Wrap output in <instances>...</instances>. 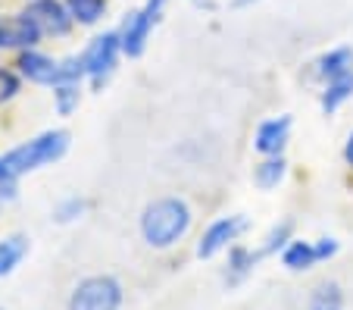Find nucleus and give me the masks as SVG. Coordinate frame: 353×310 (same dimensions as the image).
Listing matches in <instances>:
<instances>
[{"label":"nucleus","mask_w":353,"mask_h":310,"mask_svg":"<svg viewBox=\"0 0 353 310\" xmlns=\"http://www.w3.org/2000/svg\"><path fill=\"white\" fill-rule=\"evenodd\" d=\"M69 148V135L63 128L57 132H44V135L32 138V142L19 144V148L7 151L0 157V179H19L26 173H34V169L47 166V163H57Z\"/></svg>","instance_id":"nucleus-1"},{"label":"nucleus","mask_w":353,"mask_h":310,"mask_svg":"<svg viewBox=\"0 0 353 310\" xmlns=\"http://www.w3.org/2000/svg\"><path fill=\"white\" fill-rule=\"evenodd\" d=\"M244 3H250V0H234V7H244Z\"/></svg>","instance_id":"nucleus-25"},{"label":"nucleus","mask_w":353,"mask_h":310,"mask_svg":"<svg viewBox=\"0 0 353 310\" xmlns=\"http://www.w3.org/2000/svg\"><path fill=\"white\" fill-rule=\"evenodd\" d=\"M22 254H26V238H19V235L3 238L0 242V276L13 273V267L22 260Z\"/></svg>","instance_id":"nucleus-17"},{"label":"nucleus","mask_w":353,"mask_h":310,"mask_svg":"<svg viewBox=\"0 0 353 310\" xmlns=\"http://www.w3.org/2000/svg\"><path fill=\"white\" fill-rule=\"evenodd\" d=\"M350 97H353V69H347V72H341V75H334V79L325 81L322 110H325V113H334V110H338L344 101H350Z\"/></svg>","instance_id":"nucleus-12"},{"label":"nucleus","mask_w":353,"mask_h":310,"mask_svg":"<svg viewBox=\"0 0 353 310\" xmlns=\"http://www.w3.org/2000/svg\"><path fill=\"white\" fill-rule=\"evenodd\" d=\"M66 7L79 26H94L107 13V0H66Z\"/></svg>","instance_id":"nucleus-14"},{"label":"nucleus","mask_w":353,"mask_h":310,"mask_svg":"<svg viewBox=\"0 0 353 310\" xmlns=\"http://www.w3.org/2000/svg\"><path fill=\"white\" fill-rule=\"evenodd\" d=\"M28 3H32V0H28Z\"/></svg>","instance_id":"nucleus-26"},{"label":"nucleus","mask_w":353,"mask_h":310,"mask_svg":"<svg viewBox=\"0 0 353 310\" xmlns=\"http://www.w3.org/2000/svg\"><path fill=\"white\" fill-rule=\"evenodd\" d=\"M122 54V44H119V32H103L91 41L81 54V63H85V72L91 75L94 85H103L110 72H113L116 60Z\"/></svg>","instance_id":"nucleus-5"},{"label":"nucleus","mask_w":353,"mask_h":310,"mask_svg":"<svg viewBox=\"0 0 353 310\" xmlns=\"http://www.w3.org/2000/svg\"><path fill=\"white\" fill-rule=\"evenodd\" d=\"M19 72L26 75L34 85H63V60H54L47 54H38V50H22L19 60H16Z\"/></svg>","instance_id":"nucleus-8"},{"label":"nucleus","mask_w":353,"mask_h":310,"mask_svg":"<svg viewBox=\"0 0 353 310\" xmlns=\"http://www.w3.org/2000/svg\"><path fill=\"white\" fill-rule=\"evenodd\" d=\"M256 185L260 188H275V185L285 179V160H281V154H275V157H266V160L256 166Z\"/></svg>","instance_id":"nucleus-16"},{"label":"nucleus","mask_w":353,"mask_h":310,"mask_svg":"<svg viewBox=\"0 0 353 310\" xmlns=\"http://www.w3.org/2000/svg\"><path fill=\"white\" fill-rule=\"evenodd\" d=\"M288 132H291V119L279 116V119H266L256 128V151L266 157L281 154V148L288 144Z\"/></svg>","instance_id":"nucleus-10"},{"label":"nucleus","mask_w":353,"mask_h":310,"mask_svg":"<svg viewBox=\"0 0 353 310\" xmlns=\"http://www.w3.org/2000/svg\"><path fill=\"white\" fill-rule=\"evenodd\" d=\"M191 226V207L179 197H163L154 201L141 216V232H144L147 244L154 248H172Z\"/></svg>","instance_id":"nucleus-2"},{"label":"nucleus","mask_w":353,"mask_h":310,"mask_svg":"<svg viewBox=\"0 0 353 310\" xmlns=\"http://www.w3.org/2000/svg\"><path fill=\"white\" fill-rule=\"evenodd\" d=\"M254 263L256 254H250L247 248H232V254H228V282H241L247 273L254 270Z\"/></svg>","instance_id":"nucleus-18"},{"label":"nucleus","mask_w":353,"mask_h":310,"mask_svg":"<svg viewBox=\"0 0 353 310\" xmlns=\"http://www.w3.org/2000/svg\"><path fill=\"white\" fill-rule=\"evenodd\" d=\"M54 97H57V110H60L63 116H69L79 107V85H75V81H63V85L54 88Z\"/></svg>","instance_id":"nucleus-19"},{"label":"nucleus","mask_w":353,"mask_h":310,"mask_svg":"<svg viewBox=\"0 0 353 310\" xmlns=\"http://www.w3.org/2000/svg\"><path fill=\"white\" fill-rule=\"evenodd\" d=\"M347 69H353V48H334L313 63V75L322 81L334 79V75L347 72Z\"/></svg>","instance_id":"nucleus-11"},{"label":"nucleus","mask_w":353,"mask_h":310,"mask_svg":"<svg viewBox=\"0 0 353 310\" xmlns=\"http://www.w3.org/2000/svg\"><path fill=\"white\" fill-rule=\"evenodd\" d=\"M310 310H344V291L338 282H322L310 295Z\"/></svg>","instance_id":"nucleus-15"},{"label":"nucleus","mask_w":353,"mask_h":310,"mask_svg":"<svg viewBox=\"0 0 353 310\" xmlns=\"http://www.w3.org/2000/svg\"><path fill=\"white\" fill-rule=\"evenodd\" d=\"M28 13L34 16V22L41 26V32L57 35V38L69 35V28L75 26L72 13H69V7H66V0H32V3H28Z\"/></svg>","instance_id":"nucleus-7"},{"label":"nucleus","mask_w":353,"mask_h":310,"mask_svg":"<svg viewBox=\"0 0 353 310\" xmlns=\"http://www.w3.org/2000/svg\"><path fill=\"white\" fill-rule=\"evenodd\" d=\"M316 254H319V260L334 257L338 254V242H334V238H319V242H316Z\"/></svg>","instance_id":"nucleus-23"},{"label":"nucleus","mask_w":353,"mask_h":310,"mask_svg":"<svg viewBox=\"0 0 353 310\" xmlns=\"http://www.w3.org/2000/svg\"><path fill=\"white\" fill-rule=\"evenodd\" d=\"M122 285L113 276H91L75 285L69 310H119Z\"/></svg>","instance_id":"nucleus-4"},{"label":"nucleus","mask_w":353,"mask_h":310,"mask_svg":"<svg viewBox=\"0 0 353 310\" xmlns=\"http://www.w3.org/2000/svg\"><path fill=\"white\" fill-rule=\"evenodd\" d=\"M163 10H166V0H147L141 10L125 16L119 28V44H122V54L125 57H141L147 48V41H150V32L154 26L160 22Z\"/></svg>","instance_id":"nucleus-3"},{"label":"nucleus","mask_w":353,"mask_h":310,"mask_svg":"<svg viewBox=\"0 0 353 310\" xmlns=\"http://www.w3.org/2000/svg\"><path fill=\"white\" fill-rule=\"evenodd\" d=\"M288 270H310L313 263H319L316 254V242H291L285 244V254H281Z\"/></svg>","instance_id":"nucleus-13"},{"label":"nucleus","mask_w":353,"mask_h":310,"mask_svg":"<svg viewBox=\"0 0 353 310\" xmlns=\"http://www.w3.org/2000/svg\"><path fill=\"white\" fill-rule=\"evenodd\" d=\"M344 160L350 163V169H353V132H350V138H347V144H344Z\"/></svg>","instance_id":"nucleus-24"},{"label":"nucleus","mask_w":353,"mask_h":310,"mask_svg":"<svg viewBox=\"0 0 353 310\" xmlns=\"http://www.w3.org/2000/svg\"><path fill=\"white\" fill-rule=\"evenodd\" d=\"M19 95V75L13 69H0V104L13 101Z\"/></svg>","instance_id":"nucleus-21"},{"label":"nucleus","mask_w":353,"mask_h":310,"mask_svg":"<svg viewBox=\"0 0 353 310\" xmlns=\"http://www.w3.org/2000/svg\"><path fill=\"white\" fill-rule=\"evenodd\" d=\"M291 229H294V226H291V220H285V223H281V226H275V229L266 235V242H263L260 254H275V251H279V248H285V244L291 242Z\"/></svg>","instance_id":"nucleus-20"},{"label":"nucleus","mask_w":353,"mask_h":310,"mask_svg":"<svg viewBox=\"0 0 353 310\" xmlns=\"http://www.w3.org/2000/svg\"><path fill=\"white\" fill-rule=\"evenodd\" d=\"M81 210H85V201L69 197V201H63L60 207H57V220H60V223H72L75 216H81Z\"/></svg>","instance_id":"nucleus-22"},{"label":"nucleus","mask_w":353,"mask_h":310,"mask_svg":"<svg viewBox=\"0 0 353 310\" xmlns=\"http://www.w3.org/2000/svg\"><path fill=\"white\" fill-rule=\"evenodd\" d=\"M41 38H44V32L28 10L0 13V50H32Z\"/></svg>","instance_id":"nucleus-6"},{"label":"nucleus","mask_w":353,"mask_h":310,"mask_svg":"<svg viewBox=\"0 0 353 310\" xmlns=\"http://www.w3.org/2000/svg\"><path fill=\"white\" fill-rule=\"evenodd\" d=\"M244 220L241 216H222V220H216L213 226H210L207 232H203V238H200V244H197V254L200 257H213V254H219L222 248H228V244L234 242V238L244 232Z\"/></svg>","instance_id":"nucleus-9"}]
</instances>
